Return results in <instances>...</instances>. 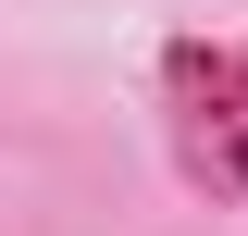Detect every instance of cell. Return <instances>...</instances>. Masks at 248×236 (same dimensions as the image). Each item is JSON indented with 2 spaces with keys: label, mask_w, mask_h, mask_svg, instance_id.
<instances>
[{
  "label": "cell",
  "mask_w": 248,
  "mask_h": 236,
  "mask_svg": "<svg viewBox=\"0 0 248 236\" xmlns=\"http://www.w3.org/2000/svg\"><path fill=\"white\" fill-rule=\"evenodd\" d=\"M161 149L211 211H248V37H161Z\"/></svg>",
  "instance_id": "obj_1"
}]
</instances>
